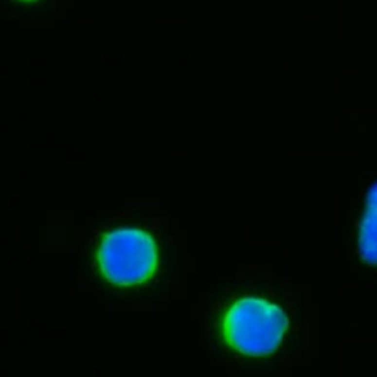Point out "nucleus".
<instances>
[{"label":"nucleus","mask_w":377,"mask_h":377,"mask_svg":"<svg viewBox=\"0 0 377 377\" xmlns=\"http://www.w3.org/2000/svg\"><path fill=\"white\" fill-rule=\"evenodd\" d=\"M289 329L286 311L267 298L246 296L236 299L223 314L220 335L233 351L261 358L274 354Z\"/></svg>","instance_id":"1"},{"label":"nucleus","mask_w":377,"mask_h":377,"mask_svg":"<svg viewBox=\"0 0 377 377\" xmlns=\"http://www.w3.org/2000/svg\"><path fill=\"white\" fill-rule=\"evenodd\" d=\"M96 259L103 277L111 285L136 286L155 274L156 243L143 229H117L103 234Z\"/></svg>","instance_id":"2"},{"label":"nucleus","mask_w":377,"mask_h":377,"mask_svg":"<svg viewBox=\"0 0 377 377\" xmlns=\"http://www.w3.org/2000/svg\"><path fill=\"white\" fill-rule=\"evenodd\" d=\"M357 251L364 265L377 268V179L368 186L365 195L358 221Z\"/></svg>","instance_id":"3"},{"label":"nucleus","mask_w":377,"mask_h":377,"mask_svg":"<svg viewBox=\"0 0 377 377\" xmlns=\"http://www.w3.org/2000/svg\"><path fill=\"white\" fill-rule=\"evenodd\" d=\"M21 2H34V0H21Z\"/></svg>","instance_id":"4"}]
</instances>
